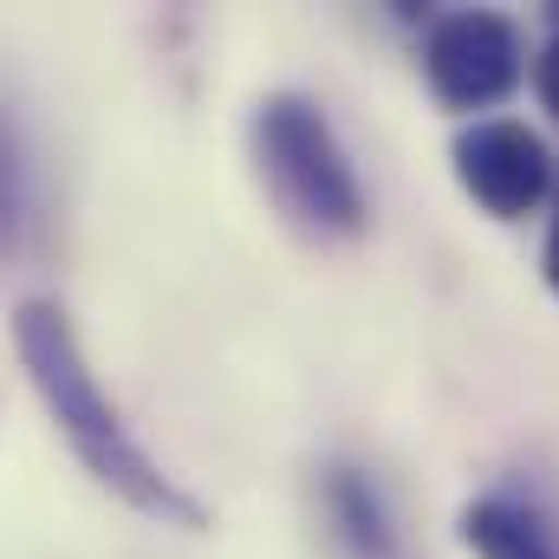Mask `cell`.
I'll list each match as a JSON object with an SVG mask.
<instances>
[{"label":"cell","mask_w":559,"mask_h":559,"mask_svg":"<svg viewBox=\"0 0 559 559\" xmlns=\"http://www.w3.org/2000/svg\"><path fill=\"white\" fill-rule=\"evenodd\" d=\"M13 358H20L33 397L46 404L52 429L72 442V455L85 462V475L98 488H111L124 508H138L143 521H156V527H182V534L209 527V508L143 449L131 436V423H124V411L105 397V384L85 365V345H79L66 306L20 299L13 306Z\"/></svg>","instance_id":"1"},{"label":"cell","mask_w":559,"mask_h":559,"mask_svg":"<svg viewBox=\"0 0 559 559\" xmlns=\"http://www.w3.org/2000/svg\"><path fill=\"white\" fill-rule=\"evenodd\" d=\"M248 143L261 189L286 228H299L306 241H358L371 228V195L358 182V163L306 92H267L254 105Z\"/></svg>","instance_id":"2"},{"label":"cell","mask_w":559,"mask_h":559,"mask_svg":"<svg viewBox=\"0 0 559 559\" xmlns=\"http://www.w3.org/2000/svg\"><path fill=\"white\" fill-rule=\"evenodd\" d=\"M423 79H429L436 105H449V111H495L527 79L521 26L508 13H488V7H462V13L429 20Z\"/></svg>","instance_id":"3"},{"label":"cell","mask_w":559,"mask_h":559,"mask_svg":"<svg viewBox=\"0 0 559 559\" xmlns=\"http://www.w3.org/2000/svg\"><path fill=\"white\" fill-rule=\"evenodd\" d=\"M449 163H455L462 195L481 215H495V222L534 215L547 202V189H554V150L521 118H475V124H462L455 143H449Z\"/></svg>","instance_id":"4"},{"label":"cell","mask_w":559,"mask_h":559,"mask_svg":"<svg viewBox=\"0 0 559 559\" xmlns=\"http://www.w3.org/2000/svg\"><path fill=\"white\" fill-rule=\"evenodd\" d=\"M319 501H325V521H332L338 547L352 559H404L397 521H391V508H384V495H378V481H371L365 468L332 462V468L319 475Z\"/></svg>","instance_id":"5"},{"label":"cell","mask_w":559,"mask_h":559,"mask_svg":"<svg viewBox=\"0 0 559 559\" xmlns=\"http://www.w3.org/2000/svg\"><path fill=\"white\" fill-rule=\"evenodd\" d=\"M455 534H462V547L475 559H559L554 534L540 527V514L508 501V495H475L455 514Z\"/></svg>","instance_id":"6"},{"label":"cell","mask_w":559,"mask_h":559,"mask_svg":"<svg viewBox=\"0 0 559 559\" xmlns=\"http://www.w3.org/2000/svg\"><path fill=\"white\" fill-rule=\"evenodd\" d=\"M534 98L559 118V33L540 46V59H534Z\"/></svg>","instance_id":"7"},{"label":"cell","mask_w":559,"mask_h":559,"mask_svg":"<svg viewBox=\"0 0 559 559\" xmlns=\"http://www.w3.org/2000/svg\"><path fill=\"white\" fill-rule=\"evenodd\" d=\"M540 274H547V286H554V299H559V215H554V228H547V248H540Z\"/></svg>","instance_id":"8"}]
</instances>
